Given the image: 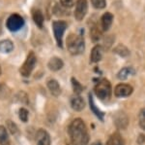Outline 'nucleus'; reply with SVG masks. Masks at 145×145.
Wrapping results in <instances>:
<instances>
[{
	"label": "nucleus",
	"instance_id": "obj_1",
	"mask_svg": "<svg viewBox=\"0 0 145 145\" xmlns=\"http://www.w3.org/2000/svg\"><path fill=\"white\" fill-rule=\"evenodd\" d=\"M69 134L71 142L74 145H87L89 134L85 123L81 119H74L69 126Z\"/></svg>",
	"mask_w": 145,
	"mask_h": 145
},
{
	"label": "nucleus",
	"instance_id": "obj_2",
	"mask_svg": "<svg viewBox=\"0 0 145 145\" xmlns=\"http://www.w3.org/2000/svg\"><path fill=\"white\" fill-rule=\"evenodd\" d=\"M67 49L70 54L74 56L80 55L83 53L85 49V44H84V39L81 35L71 33L67 38Z\"/></svg>",
	"mask_w": 145,
	"mask_h": 145
},
{
	"label": "nucleus",
	"instance_id": "obj_3",
	"mask_svg": "<svg viewBox=\"0 0 145 145\" xmlns=\"http://www.w3.org/2000/svg\"><path fill=\"white\" fill-rule=\"evenodd\" d=\"M95 93L100 99L105 100L108 99L111 95V85L108 80L106 79H102L97 83L95 86Z\"/></svg>",
	"mask_w": 145,
	"mask_h": 145
},
{
	"label": "nucleus",
	"instance_id": "obj_4",
	"mask_svg": "<svg viewBox=\"0 0 145 145\" xmlns=\"http://www.w3.org/2000/svg\"><path fill=\"white\" fill-rule=\"evenodd\" d=\"M67 28V23L64 21H54L52 23V29L58 47H63V35Z\"/></svg>",
	"mask_w": 145,
	"mask_h": 145
},
{
	"label": "nucleus",
	"instance_id": "obj_5",
	"mask_svg": "<svg viewBox=\"0 0 145 145\" xmlns=\"http://www.w3.org/2000/svg\"><path fill=\"white\" fill-rule=\"evenodd\" d=\"M36 62H37L36 56H35V54L33 52H30L28 54L24 64H23L22 66L20 67V74L24 77H28L30 74H31V72L33 71L35 65H36Z\"/></svg>",
	"mask_w": 145,
	"mask_h": 145
},
{
	"label": "nucleus",
	"instance_id": "obj_6",
	"mask_svg": "<svg viewBox=\"0 0 145 145\" xmlns=\"http://www.w3.org/2000/svg\"><path fill=\"white\" fill-rule=\"evenodd\" d=\"M6 25L7 28L10 31H18L24 25V20L18 14H13L8 18L6 22Z\"/></svg>",
	"mask_w": 145,
	"mask_h": 145
},
{
	"label": "nucleus",
	"instance_id": "obj_7",
	"mask_svg": "<svg viewBox=\"0 0 145 145\" xmlns=\"http://www.w3.org/2000/svg\"><path fill=\"white\" fill-rule=\"evenodd\" d=\"M88 11L87 0H76V9H74V18L76 21L80 22L86 16Z\"/></svg>",
	"mask_w": 145,
	"mask_h": 145
},
{
	"label": "nucleus",
	"instance_id": "obj_8",
	"mask_svg": "<svg viewBox=\"0 0 145 145\" xmlns=\"http://www.w3.org/2000/svg\"><path fill=\"white\" fill-rule=\"evenodd\" d=\"M133 91V87L128 84H118L114 89V95L117 97H126L132 95Z\"/></svg>",
	"mask_w": 145,
	"mask_h": 145
},
{
	"label": "nucleus",
	"instance_id": "obj_9",
	"mask_svg": "<svg viewBox=\"0 0 145 145\" xmlns=\"http://www.w3.org/2000/svg\"><path fill=\"white\" fill-rule=\"evenodd\" d=\"M37 145H50V136L48 132L43 128H40L36 134Z\"/></svg>",
	"mask_w": 145,
	"mask_h": 145
},
{
	"label": "nucleus",
	"instance_id": "obj_10",
	"mask_svg": "<svg viewBox=\"0 0 145 145\" xmlns=\"http://www.w3.org/2000/svg\"><path fill=\"white\" fill-rule=\"evenodd\" d=\"M112 22H113V15L109 12H106L101 18V24H102V28L104 31H107L109 27L111 26Z\"/></svg>",
	"mask_w": 145,
	"mask_h": 145
},
{
	"label": "nucleus",
	"instance_id": "obj_11",
	"mask_svg": "<svg viewBox=\"0 0 145 145\" xmlns=\"http://www.w3.org/2000/svg\"><path fill=\"white\" fill-rule=\"evenodd\" d=\"M71 106L74 110L81 111L84 108V106H85V102H84V100L81 97H79V95H76V97H72Z\"/></svg>",
	"mask_w": 145,
	"mask_h": 145
},
{
	"label": "nucleus",
	"instance_id": "obj_12",
	"mask_svg": "<svg viewBox=\"0 0 145 145\" xmlns=\"http://www.w3.org/2000/svg\"><path fill=\"white\" fill-rule=\"evenodd\" d=\"M103 58V49L99 45H96L92 49L90 54V62H98Z\"/></svg>",
	"mask_w": 145,
	"mask_h": 145
},
{
	"label": "nucleus",
	"instance_id": "obj_13",
	"mask_svg": "<svg viewBox=\"0 0 145 145\" xmlns=\"http://www.w3.org/2000/svg\"><path fill=\"white\" fill-rule=\"evenodd\" d=\"M63 65H64L63 60H61V58H59L57 57L51 58L50 60V62H48V68H50V70H52V71H58V70H60L62 68Z\"/></svg>",
	"mask_w": 145,
	"mask_h": 145
},
{
	"label": "nucleus",
	"instance_id": "obj_14",
	"mask_svg": "<svg viewBox=\"0 0 145 145\" xmlns=\"http://www.w3.org/2000/svg\"><path fill=\"white\" fill-rule=\"evenodd\" d=\"M32 18H33L35 24H36L37 26H39L40 28H43L45 19H44V15H43V13H42V11L39 10V9H34V10L32 11Z\"/></svg>",
	"mask_w": 145,
	"mask_h": 145
},
{
	"label": "nucleus",
	"instance_id": "obj_15",
	"mask_svg": "<svg viewBox=\"0 0 145 145\" xmlns=\"http://www.w3.org/2000/svg\"><path fill=\"white\" fill-rule=\"evenodd\" d=\"M48 88L50 91V93L55 97H58L61 93V89H60L59 83L54 79H50V80L48 81Z\"/></svg>",
	"mask_w": 145,
	"mask_h": 145
},
{
	"label": "nucleus",
	"instance_id": "obj_16",
	"mask_svg": "<svg viewBox=\"0 0 145 145\" xmlns=\"http://www.w3.org/2000/svg\"><path fill=\"white\" fill-rule=\"evenodd\" d=\"M135 73V69L133 67H124L118 72L117 74V78L119 80H126L128 79L131 75H134Z\"/></svg>",
	"mask_w": 145,
	"mask_h": 145
},
{
	"label": "nucleus",
	"instance_id": "obj_17",
	"mask_svg": "<svg viewBox=\"0 0 145 145\" xmlns=\"http://www.w3.org/2000/svg\"><path fill=\"white\" fill-rule=\"evenodd\" d=\"M14 50V44L11 40L0 41V53L9 54Z\"/></svg>",
	"mask_w": 145,
	"mask_h": 145
},
{
	"label": "nucleus",
	"instance_id": "obj_18",
	"mask_svg": "<svg viewBox=\"0 0 145 145\" xmlns=\"http://www.w3.org/2000/svg\"><path fill=\"white\" fill-rule=\"evenodd\" d=\"M115 124L118 128H125L128 125V118L124 113H120L119 115L116 116L115 118Z\"/></svg>",
	"mask_w": 145,
	"mask_h": 145
},
{
	"label": "nucleus",
	"instance_id": "obj_19",
	"mask_svg": "<svg viewBox=\"0 0 145 145\" xmlns=\"http://www.w3.org/2000/svg\"><path fill=\"white\" fill-rule=\"evenodd\" d=\"M0 145H11L5 127L0 126Z\"/></svg>",
	"mask_w": 145,
	"mask_h": 145
},
{
	"label": "nucleus",
	"instance_id": "obj_20",
	"mask_svg": "<svg viewBox=\"0 0 145 145\" xmlns=\"http://www.w3.org/2000/svg\"><path fill=\"white\" fill-rule=\"evenodd\" d=\"M106 145H123V139L118 132L111 134L106 142Z\"/></svg>",
	"mask_w": 145,
	"mask_h": 145
},
{
	"label": "nucleus",
	"instance_id": "obj_21",
	"mask_svg": "<svg viewBox=\"0 0 145 145\" xmlns=\"http://www.w3.org/2000/svg\"><path fill=\"white\" fill-rule=\"evenodd\" d=\"M89 100H90V108L92 109V111L94 112L95 115L103 121L104 120V113H103L102 111H100V109H98L97 107H96V105L94 103V99H93L91 95H89Z\"/></svg>",
	"mask_w": 145,
	"mask_h": 145
},
{
	"label": "nucleus",
	"instance_id": "obj_22",
	"mask_svg": "<svg viewBox=\"0 0 145 145\" xmlns=\"http://www.w3.org/2000/svg\"><path fill=\"white\" fill-rule=\"evenodd\" d=\"M90 35H91V38H92V40L93 41H98V40H100V38H101V31L99 30V28H98L97 26H92L90 28Z\"/></svg>",
	"mask_w": 145,
	"mask_h": 145
},
{
	"label": "nucleus",
	"instance_id": "obj_23",
	"mask_svg": "<svg viewBox=\"0 0 145 145\" xmlns=\"http://www.w3.org/2000/svg\"><path fill=\"white\" fill-rule=\"evenodd\" d=\"M10 89L5 84L0 83V99H6L10 95Z\"/></svg>",
	"mask_w": 145,
	"mask_h": 145
},
{
	"label": "nucleus",
	"instance_id": "obj_24",
	"mask_svg": "<svg viewBox=\"0 0 145 145\" xmlns=\"http://www.w3.org/2000/svg\"><path fill=\"white\" fill-rule=\"evenodd\" d=\"M114 51H115L116 54L122 56V57H126V56H128L129 54H130V52H129L128 49L126 48V47L124 46V45H121V44L116 47V48L114 49Z\"/></svg>",
	"mask_w": 145,
	"mask_h": 145
},
{
	"label": "nucleus",
	"instance_id": "obj_25",
	"mask_svg": "<svg viewBox=\"0 0 145 145\" xmlns=\"http://www.w3.org/2000/svg\"><path fill=\"white\" fill-rule=\"evenodd\" d=\"M72 89H74V92L78 95V93H81V91L83 90V87L78 83V80H76L74 78H72Z\"/></svg>",
	"mask_w": 145,
	"mask_h": 145
},
{
	"label": "nucleus",
	"instance_id": "obj_26",
	"mask_svg": "<svg viewBox=\"0 0 145 145\" xmlns=\"http://www.w3.org/2000/svg\"><path fill=\"white\" fill-rule=\"evenodd\" d=\"M91 3L96 9H104L106 6V0H91Z\"/></svg>",
	"mask_w": 145,
	"mask_h": 145
},
{
	"label": "nucleus",
	"instance_id": "obj_27",
	"mask_svg": "<svg viewBox=\"0 0 145 145\" xmlns=\"http://www.w3.org/2000/svg\"><path fill=\"white\" fill-rule=\"evenodd\" d=\"M138 121L139 126L142 130H145V108H142L138 114Z\"/></svg>",
	"mask_w": 145,
	"mask_h": 145
},
{
	"label": "nucleus",
	"instance_id": "obj_28",
	"mask_svg": "<svg viewBox=\"0 0 145 145\" xmlns=\"http://www.w3.org/2000/svg\"><path fill=\"white\" fill-rule=\"evenodd\" d=\"M7 128H8V130H10L12 134H16L18 132V128L17 127V125L14 124L12 121H7Z\"/></svg>",
	"mask_w": 145,
	"mask_h": 145
},
{
	"label": "nucleus",
	"instance_id": "obj_29",
	"mask_svg": "<svg viewBox=\"0 0 145 145\" xmlns=\"http://www.w3.org/2000/svg\"><path fill=\"white\" fill-rule=\"evenodd\" d=\"M20 119L22 121V122L26 123L28 121V111L25 108H20Z\"/></svg>",
	"mask_w": 145,
	"mask_h": 145
},
{
	"label": "nucleus",
	"instance_id": "obj_30",
	"mask_svg": "<svg viewBox=\"0 0 145 145\" xmlns=\"http://www.w3.org/2000/svg\"><path fill=\"white\" fill-rule=\"evenodd\" d=\"M76 0H60V4L65 8H71L74 5Z\"/></svg>",
	"mask_w": 145,
	"mask_h": 145
},
{
	"label": "nucleus",
	"instance_id": "obj_31",
	"mask_svg": "<svg viewBox=\"0 0 145 145\" xmlns=\"http://www.w3.org/2000/svg\"><path fill=\"white\" fill-rule=\"evenodd\" d=\"M91 145H102V143H101L100 141H96V142H94V143H92Z\"/></svg>",
	"mask_w": 145,
	"mask_h": 145
},
{
	"label": "nucleus",
	"instance_id": "obj_32",
	"mask_svg": "<svg viewBox=\"0 0 145 145\" xmlns=\"http://www.w3.org/2000/svg\"><path fill=\"white\" fill-rule=\"evenodd\" d=\"M2 33V22L1 20H0V34Z\"/></svg>",
	"mask_w": 145,
	"mask_h": 145
},
{
	"label": "nucleus",
	"instance_id": "obj_33",
	"mask_svg": "<svg viewBox=\"0 0 145 145\" xmlns=\"http://www.w3.org/2000/svg\"><path fill=\"white\" fill-rule=\"evenodd\" d=\"M68 145H74V143H72V142H71V143H69Z\"/></svg>",
	"mask_w": 145,
	"mask_h": 145
},
{
	"label": "nucleus",
	"instance_id": "obj_34",
	"mask_svg": "<svg viewBox=\"0 0 145 145\" xmlns=\"http://www.w3.org/2000/svg\"><path fill=\"white\" fill-rule=\"evenodd\" d=\"M0 74H1V68H0Z\"/></svg>",
	"mask_w": 145,
	"mask_h": 145
}]
</instances>
